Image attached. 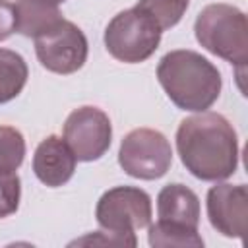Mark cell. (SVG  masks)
Returning a JSON list of instances; mask_svg holds the SVG:
<instances>
[{"label":"cell","instance_id":"7","mask_svg":"<svg viewBox=\"0 0 248 248\" xmlns=\"http://www.w3.org/2000/svg\"><path fill=\"white\" fill-rule=\"evenodd\" d=\"M33 41L41 66L52 74H74L87 60L89 46L83 31L64 17L41 31Z\"/></svg>","mask_w":248,"mask_h":248},{"label":"cell","instance_id":"9","mask_svg":"<svg viewBox=\"0 0 248 248\" xmlns=\"http://www.w3.org/2000/svg\"><path fill=\"white\" fill-rule=\"evenodd\" d=\"M207 217L211 227L229 238H244L248 221L246 184H215L207 192Z\"/></svg>","mask_w":248,"mask_h":248},{"label":"cell","instance_id":"19","mask_svg":"<svg viewBox=\"0 0 248 248\" xmlns=\"http://www.w3.org/2000/svg\"><path fill=\"white\" fill-rule=\"evenodd\" d=\"M50 2H54V4H60V2H66V0H50Z\"/></svg>","mask_w":248,"mask_h":248},{"label":"cell","instance_id":"3","mask_svg":"<svg viewBox=\"0 0 248 248\" xmlns=\"http://www.w3.org/2000/svg\"><path fill=\"white\" fill-rule=\"evenodd\" d=\"M196 41L211 54L238 66L248 62V21L242 10L231 4L205 6L194 23Z\"/></svg>","mask_w":248,"mask_h":248},{"label":"cell","instance_id":"18","mask_svg":"<svg viewBox=\"0 0 248 248\" xmlns=\"http://www.w3.org/2000/svg\"><path fill=\"white\" fill-rule=\"evenodd\" d=\"M16 33V6L10 0H0V41Z\"/></svg>","mask_w":248,"mask_h":248},{"label":"cell","instance_id":"17","mask_svg":"<svg viewBox=\"0 0 248 248\" xmlns=\"http://www.w3.org/2000/svg\"><path fill=\"white\" fill-rule=\"evenodd\" d=\"M19 198H21V180L17 172H0V219L17 211Z\"/></svg>","mask_w":248,"mask_h":248},{"label":"cell","instance_id":"2","mask_svg":"<svg viewBox=\"0 0 248 248\" xmlns=\"http://www.w3.org/2000/svg\"><path fill=\"white\" fill-rule=\"evenodd\" d=\"M157 79L178 108L192 112L207 110L219 99L223 87L217 66L190 48L167 52L159 60Z\"/></svg>","mask_w":248,"mask_h":248},{"label":"cell","instance_id":"16","mask_svg":"<svg viewBox=\"0 0 248 248\" xmlns=\"http://www.w3.org/2000/svg\"><path fill=\"white\" fill-rule=\"evenodd\" d=\"M25 157V138L14 126H0V172H16Z\"/></svg>","mask_w":248,"mask_h":248},{"label":"cell","instance_id":"13","mask_svg":"<svg viewBox=\"0 0 248 248\" xmlns=\"http://www.w3.org/2000/svg\"><path fill=\"white\" fill-rule=\"evenodd\" d=\"M29 78L27 62L10 48H0V105L16 99Z\"/></svg>","mask_w":248,"mask_h":248},{"label":"cell","instance_id":"12","mask_svg":"<svg viewBox=\"0 0 248 248\" xmlns=\"http://www.w3.org/2000/svg\"><path fill=\"white\" fill-rule=\"evenodd\" d=\"M16 31L23 37H37L41 31L56 23L62 14L58 4L50 0H16Z\"/></svg>","mask_w":248,"mask_h":248},{"label":"cell","instance_id":"11","mask_svg":"<svg viewBox=\"0 0 248 248\" xmlns=\"http://www.w3.org/2000/svg\"><path fill=\"white\" fill-rule=\"evenodd\" d=\"M159 221L198 229L200 225V198L194 190L180 182H172L161 188L157 196Z\"/></svg>","mask_w":248,"mask_h":248},{"label":"cell","instance_id":"6","mask_svg":"<svg viewBox=\"0 0 248 248\" xmlns=\"http://www.w3.org/2000/svg\"><path fill=\"white\" fill-rule=\"evenodd\" d=\"M122 170L140 180H157L172 165V147L165 134L153 128H136L128 132L118 149Z\"/></svg>","mask_w":248,"mask_h":248},{"label":"cell","instance_id":"10","mask_svg":"<svg viewBox=\"0 0 248 248\" xmlns=\"http://www.w3.org/2000/svg\"><path fill=\"white\" fill-rule=\"evenodd\" d=\"M76 155L60 136H46L35 149L33 172L48 188L66 184L76 170Z\"/></svg>","mask_w":248,"mask_h":248},{"label":"cell","instance_id":"4","mask_svg":"<svg viewBox=\"0 0 248 248\" xmlns=\"http://www.w3.org/2000/svg\"><path fill=\"white\" fill-rule=\"evenodd\" d=\"M151 215L149 194L136 186H114L107 190L95 207L99 227L124 246L138 244L136 231L149 227Z\"/></svg>","mask_w":248,"mask_h":248},{"label":"cell","instance_id":"1","mask_svg":"<svg viewBox=\"0 0 248 248\" xmlns=\"http://www.w3.org/2000/svg\"><path fill=\"white\" fill-rule=\"evenodd\" d=\"M176 149L186 170L205 182H219L238 167V138L232 124L219 112H200L180 122Z\"/></svg>","mask_w":248,"mask_h":248},{"label":"cell","instance_id":"15","mask_svg":"<svg viewBox=\"0 0 248 248\" xmlns=\"http://www.w3.org/2000/svg\"><path fill=\"white\" fill-rule=\"evenodd\" d=\"M190 0H140L134 8L151 17L161 31L174 27L186 14Z\"/></svg>","mask_w":248,"mask_h":248},{"label":"cell","instance_id":"5","mask_svg":"<svg viewBox=\"0 0 248 248\" xmlns=\"http://www.w3.org/2000/svg\"><path fill=\"white\" fill-rule=\"evenodd\" d=\"M163 31L138 8L118 12L105 27V46L112 58L124 64L147 60L161 43Z\"/></svg>","mask_w":248,"mask_h":248},{"label":"cell","instance_id":"8","mask_svg":"<svg viewBox=\"0 0 248 248\" xmlns=\"http://www.w3.org/2000/svg\"><path fill=\"white\" fill-rule=\"evenodd\" d=\"M64 141L70 145L78 161L89 163L101 159L112 141L108 114L91 105L72 110L64 122Z\"/></svg>","mask_w":248,"mask_h":248},{"label":"cell","instance_id":"14","mask_svg":"<svg viewBox=\"0 0 248 248\" xmlns=\"http://www.w3.org/2000/svg\"><path fill=\"white\" fill-rule=\"evenodd\" d=\"M147 240L151 246H180V248H202L203 238L200 236L198 229L182 227V225H172L165 221H155L153 225L149 223V232Z\"/></svg>","mask_w":248,"mask_h":248}]
</instances>
